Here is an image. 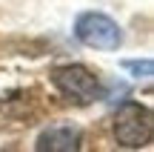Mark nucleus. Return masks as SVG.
Wrapping results in <instances>:
<instances>
[{
    "mask_svg": "<svg viewBox=\"0 0 154 152\" xmlns=\"http://www.w3.org/2000/svg\"><path fill=\"white\" fill-rule=\"evenodd\" d=\"M51 83L66 101L77 103V106H88L94 101H103L106 89L100 83V78L83 63H66V66L51 69Z\"/></svg>",
    "mask_w": 154,
    "mask_h": 152,
    "instance_id": "1",
    "label": "nucleus"
},
{
    "mask_svg": "<svg viewBox=\"0 0 154 152\" xmlns=\"http://www.w3.org/2000/svg\"><path fill=\"white\" fill-rule=\"evenodd\" d=\"M154 135V115L149 106L137 101H126L114 112V138L126 149H140L149 147Z\"/></svg>",
    "mask_w": 154,
    "mask_h": 152,
    "instance_id": "2",
    "label": "nucleus"
},
{
    "mask_svg": "<svg viewBox=\"0 0 154 152\" xmlns=\"http://www.w3.org/2000/svg\"><path fill=\"white\" fill-rule=\"evenodd\" d=\"M74 37L97 52H117L123 46V29L103 11H83L74 20Z\"/></svg>",
    "mask_w": 154,
    "mask_h": 152,
    "instance_id": "3",
    "label": "nucleus"
},
{
    "mask_svg": "<svg viewBox=\"0 0 154 152\" xmlns=\"http://www.w3.org/2000/svg\"><path fill=\"white\" fill-rule=\"evenodd\" d=\"M80 147H83V129L77 124H69V121L46 126L34 141L37 152H77Z\"/></svg>",
    "mask_w": 154,
    "mask_h": 152,
    "instance_id": "4",
    "label": "nucleus"
},
{
    "mask_svg": "<svg viewBox=\"0 0 154 152\" xmlns=\"http://www.w3.org/2000/svg\"><path fill=\"white\" fill-rule=\"evenodd\" d=\"M120 66L126 69V72H131L134 78H151L154 63H151V57H143V60H123Z\"/></svg>",
    "mask_w": 154,
    "mask_h": 152,
    "instance_id": "5",
    "label": "nucleus"
}]
</instances>
